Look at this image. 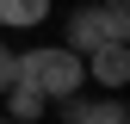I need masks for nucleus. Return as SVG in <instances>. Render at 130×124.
<instances>
[{"instance_id":"nucleus-7","label":"nucleus","mask_w":130,"mask_h":124,"mask_svg":"<svg viewBox=\"0 0 130 124\" xmlns=\"http://www.w3.org/2000/svg\"><path fill=\"white\" fill-rule=\"evenodd\" d=\"M99 19H105V37L111 43H130V0H105Z\"/></svg>"},{"instance_id":"nucleus-2","label":"nucleus","mask_w":130,"mask_h":124,"mask_svg":"<svg viewBox=\"0 0 130 124\" xmlns=\"http://www.w3.org/2000/svg\"><path fill=\"white\" fill-rule=\"evenodd\" d=\"M80 62L93 68V81H99V87H124V81H130V43H99V50L80 56Z\"/></svg>"},{"instance_id":"nucleus-8","label":"nucleus","mask_w":130,"mask_h":124,"mask_svg":"<svg viewBox=\"0 0 130 124\" xmlns=\"http://www.w3.org/2000/svg\"><path fill=\"white\" fill-rule=\"evenodd\" d=\"M12 81H19V50H6V43H0V93H6Z\"/></svg>"},{"instance_id":"nucleus-5","label":"nucleus","mask_w":130,"mask_h":124,"mask_svg":"<svg viewBox=\"0 0 130 124\" xmlns=\"http://www.w3.org/2000/svg\"><path fill=\"white\" fill-rule=\"evenodd\" d=\"M50 19V0H0V25L6 31H37Z\"/></svg>"},{"instance_id":"nucleus-9","label":"nucleus","mask_w":130,"mask_h":124,"mask_svg":"<svg viewBox=\"0 0 130 124\" xmlns=\"http://www.w3.org/2000/svg\"><path fill=\"white\" fill-rule=\"evenodd\" d=\"M0 124H6V112H0Z\"/></svg>"},{"instance_id":"nucleus-4","label":"nucleus","mask_w":130,"mask_h":124,"mask_svg":"<svg viewBox=\"0 0 130 124\" xmlns=\"http://www.w3.org/2000/svg\"><path fill=\"white\" fill-rule=\"evenodd\" d=\"M68 105V124H130V112H124V99H99V105H87V99H62Z\"/></svg>"},{"instance_id":"nucleus-3","label":"nucleus","mask_w":130,"mask_h":124,"mask_svg":"<svg viewBox=\"0 0 130 124\" xmlns=\"http://www.w3.org/2000/svg\"><path fill=\"white\" fill-rule=\"evenodd\" d=\"M99 43H111V37H105V19H99V6H80L74 19H68V50H74V56H93Z\"/></svg>"},{"instance_id":"nucleus-6","label":"nucleus","mask_w":130,"mask_h":124,"mask_svg":"<svg viewBox=\"0 0 130 124\" xmlns=\"http://www.w3.org/2000/svg\"><path fill=\"white\" fill-rule=\"evenodd\" d=\"M0 99H6V118H12V124H37V118H43V93L25 87V81H12Z\"/></svg>"},{"instance_id":"nucleus-1","label":"nucleus","mask_w":130,"mask_h":124,"mask_svg":"<svg viewBox=\"0 0 130 124\" xmlns=\"http://www.w3.org/2000/svg\"><path fill=\"white\" fill-rule=\"evenodd\" d=\"M19 81L37 87L43 99H68V93L87 87V62H80L68 43H37V50L19 56Z\"/></svg>"}]
</instances>
